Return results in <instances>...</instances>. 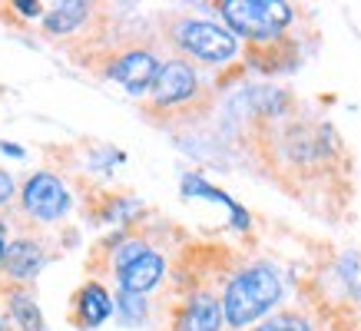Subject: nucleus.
<instances>
[{"instance_id": "obj_5", "label": "nucleus", "mask_w": 361, "mask_h": 331, "mask_svg": "<svg viewBox=\"0 0 361 331\" xmlns=\"http://www.w3.org/2000/svg\"><path fill=\"white\" fill-rule=\"evenodd\" d=\"M23 212L37 222H56L70 212V189L54 173H33L20 189Z\"/></svg>"}, {"instance_id": "obj_7", "label": "nucleus", "mask_w": 361, "mask_h": 331, "mask_svg": "<svg viewBox=\"0 0 361 331\" xmlns=\"http://www.w3.org/2000/svg\"><path fill=\"white\" fill-rule=\"evenodd\" d=\"M166 275V258L159 252H142L140 258H133L130 265L116 268V282H120V292H133V295H146L153 292Z\"/></svg>"}, {"instance_id": "obj_1", "label": "nucleus", "mask_w": 361, "mask_h": 331, "mask_svg": "<svg viewBox=\"0 0 361 331\" xmlns=\"http://www.w3.org/2000/svg\"><path fill=\"white\" fill-rule=\"evenodd\" d=\"M282 298V278L272 265H249L239 275L229 278V285L222 292V311L229 328H249L252 321H259L269 308L279 305Z\"/></svg>"}, {"instance_id": "obj_3", "label": "nucleus", "mask_w": 361, "mask_h": 331, "mask_svg": "<svg viewBox=\"0 0 361 331\" xmlns=\"http://www.w3.org/2000/svg\"><path fill=\"white\" fill-rule=\"evenodd\" d=\"M173 40L183 54L196 56L199 63H229L239 54V40L229 27H219L212 20H199V17H179L173 23Z\"/></svg>"}, {"instance_id": "obj_19", "label": "nucleus", "mask_w": 361, "mask_h": 331, "mask_svg": "<svg viewBox=\"0 0 361 331\" xmlns=\"http://www.w3.org/2000/svg\"><path fill=\"white\" fill-rule=\"evenodd\" d=\"M0 153H7V156H13V159H23V149L17 143H0Z\"/></svg>"}, {"instance_id": "obj_16", "label": "nucleus", "mask_w": 361, "mask_h": 331, "mask_svg": "<svg viewBox=\"0 0 361 331\" xmlns=\"http://www.w3.org/2000/svg\"><path fill=\"white\" fill-rule=\"evenodd\" d=\"M142 252H149V245L142 242V239H126V242H120L116 255H113V268H123V265H130L133 258H140Z\"/></svg>"}, {"instance_id": "obj_10", "label": "nucleus", "mask_w": 361, "mask_h": 331, "mask_svg": "<svg viewBox=\"0 0 361 331\" xmlns=\"http://www.w3.org/2000/svg\"><path fill=\"white\" fill-rule=\"evenodd\" d=\"M113 298L110 292L103 285H97V282H87V285L77 292V325H83V328H97V325H103V321L113 315Z\"/></svg>"}, {"instance_id": "obj_2", "label": "nucleus", "mask_w": 361, "mask_h": 331, "mask_svg": "<svg viewBox=\"0 0 361 331\" xmlns=\"http://www.w3.org/2000/svg\"><path fill=\"white\" fill-rule=\"evenodd\" d=\"M219 13L235 37H245L252 44H272L295 20L292 4L285 0H222Z\"/></svg>"}, {"instance_id": "obj_4", "label": "nucleus", "mask_w": 361, "mask_h": 331, "mask_svg": "<svg viewBox=\"0 0 361 331\" xmlns=\"http://www.w3.org/2000/svg\"><path fill=\"white\" fill-rule=\"evenodd\" d=\"M159 56L149 50V46H126L120 54H113V60L106 63V77L113 83H120L126 93L133 96H142V93H153L156 80H159Z\"/></svg>"}, {"instance_id": "obj_12", "label": "nucleus", "mask_w": 361, "mask_h": 331, "mask_svg": "<svg viewBox=\"0 0 361 331\" xmlns=\"http://www.w3.org/2000/svg\"><path fill=\"white\" fill-rule=\"evenodd\" d=\"M183 192L186 196H199V199H209V202H219V206H226V209L232 212V225L235 229H249V216H245V209L242 206H235L222 189L216 186H209L206 179H199V176H183Z\"/></svg>"}, {"instance_id": "obj_15", "label": "nucleus", "mask_w": 361, "mask_h": 331, "mask_svg": "<svg viewBox=\"0 0 361 331\" xmlns=\"http://www.w3.org/2000/svg\"><path fill=\"white\" fill-rule=\"evenodd\" d=\"M249 331H312L305 318H298V315H275V318L262 321L259 328H249Z\"/></svg>"}, {"instance_id": "obj_13", "label": "nucleus", "mask_w": 361, "mask_h": 331, "mask_svg": "<svg viewBox=\"0 0 361 331\" xmlns=\"http://www.w3.org/2000/svg\"><path fill=\"white\" fill-rule=\"evenodd\" d=\"M90 4H80V0H66V4H56V11L47 17V33L50 37H63V33L80 30L83 23L90 20Z\"/></svg>"}, {"instance_id": "obj_9", "label": "nucleus", "mask_w": 361, "mask_h": 331, "mask_svg": "<svg viewBox=\"0 0 361 331\" xmlns=\"http://www.w3.org/2000/svg\"><path fill=\"white\" fill-rule=\"evenodd\" d=\"M4 275L23 285V282H33V278L40 275V268H44V249L33 242V239H13L7 255H4Z\"/></svg>"}, {"instance_id": "obj_17", "label": "nucleus", "mask_w": 361, "mask_h": 331, "mask_svg": "<svg viewBox=\"0 0 361 331\" xmlns=\"http://www.w3.org/2000/svg\"><path fill=\"white\" fill-rule=\"evenodd\" d=\"M13 192H17V189H13V176L7 173V169H0V206H4V202H11Z\"/></svg>"}, {"instance_id": "obj_20", "label": "nucleus", "mask_w": 361, "mask_h": 331, "mask_svg": "<svg viewBox=\"0 0 361 331\" xmlns=\"http://www.w3.org/2000/svg\"><path fill=\"white\" fill-rule=\"evenodd\" d=\"M7 249H11V242L4 239V229H0V265H4V255H7Z\"/></svg>"}, {"instance_id": "obj_18", "label": "nucleus", "mask_w": 361, "mask_h": 331, "mask_svg": "<svg viewBox=\"0 0 361 331\" xmlns=\"http://www.w3.org/2000/svg\"><path fill=\"white\" fill-rule=\"evenodd\" d=\"M13 11L23 13V17H40V13H44V7H40L37 0H17V4H13Z\"/></svg>"}, {"instance_id": "obj_8", "label": "nucleus", "mask_w": 361, "mask_h": 331, "mask_svg": "<svg viewBox=\"0 0 361 331\" xmlns=\"http://www.w3.org/2000/svg\"><path fill=\"white\" fill-rule=\"evenodd\" d=\"M226 311L212 292H196L176 318V331H222Z\"/></svg>"}, {"instance_id": "obj_11", "label": "nucleus", "mask_w": 361, "mask_h": 331, "mask_svg": "<svg viewBox=\"0 0 361 331\" xmlns=\"http://www.w3.org/2000/svg\"><path fill=\"white\" fill-rule=\"evenodd\" d=\"M7 311H11V318L17 321L20 331H47L44 311H40V305L33 301L27 288H11L7 292Z\"/></svg>"}, {"instance_id": "obj_14", "label": "nucleus", "mask_w": 361, "mask_h": 331, "mask_svg": "<svg viewBox=\"0 0 361 331\" xmlns=\"http://www.w3.org/2000/svg\"><path fill=\"white\" fill-rule=\"evenodd\" d=\"M116 311L126 325H140L146 318V295H133V292H116Z\"/></svg>"}, {"instance_id": "obj_6", "label": "nucleus", "mask_w": 361, "mask_h": 331, "mask_svg": "<svg viewBox=\"0 0 361 331\" xmlns=\"http://www.w3.org/2000/svg\"><path fill=\"white\" fill-rule=\"evenodd\" d=\"M199 93V77L192 63L186 60H169L159 70V80L153 87V106L166 110V106H183Z\"/></svg>"}]
</instances>
